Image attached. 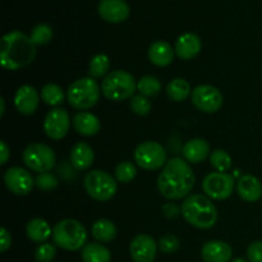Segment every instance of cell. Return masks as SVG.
I'll return each mask as SVG.
<instances>
[{
  "label": "cell",
  "mask_w": 262,
  "mask_h": 262,
  "mask_svg": "<svg viewBox=\"0 0 262 262\" xmlns=\"http://www.w3.org/2000/svg\"><path fill=\"white\" fill-rule=\"evenodd\" d=\"M232 262H248V261L246 260V258H242V257H237V258H234V260H233Z\"/></svg>",
  "instance_id": "cell-43"
},
{
  "label": "cell",
  "mask_w": 262,
  "mask_h": 262,
  "mask_svg": "<svg viewBox=\"0 0 262 262\" xmlns=\"http://www.w3.org/2000/svg\"><path fill=\"white\" fill-rule=\"evenodd\" d=\"M148 60L156 67H168L174 60V50L166 41L159 40L150 45L147 51Z\"/></svg>",
  "instance_id": "cell-21"
},
{
  "label": "cell",
  "mask_w": 262,
  "mask_h": 262,
  "mask_svg": "<svg viewBox=\"0 0 262 262\" xmlns=\"http://www.w3.org/2000/svg\"><path fill=\"white\" fill-rule=\"evenodd\" d=\"M210 163L216 171L225 173L232 166V158L225 150H215L210 155Z\"/></svg>",
  "instance_id": "cell-33"
},
{
  "label": "cell",
  "mask_w": 262,
  "mask_h": 262,
  "mask_svg": "<svg viewBox=\"0 0 262 262\" xmlns=\"http://www.w3.org/2000/svg\"><path fill=\"white\" fill-rule=\"evenodd\" d=\"M135 161L145 170H158L166 164V151L161 143L156 141H146L136 147Z\"/></svg>",
  "instance_id": "cell-9"
},
{
  "label": "cell",
  "mask_w": 262,
  "mask_h": 262,
  "mask_svg": "<svg viewBox=\"0 0 262 262\" xmlns=\"http://www.w3.org/2000/svg\"><path fill=\"white\" fill-rule=\"evenodd\" d=\"M196 182L188 161L173 158L164 165L158 177V189L165 199L181 200L192 191Z\"/></svg>",
  "instance_id": "cell-1"
},
{
  "label": "cell",
  "mask_w": 262,
  "mask_h": 262,
  "mask_svg": "<svg viewBox=\"0 0 262 262\" xmlns=\"http://www.w3.org/2000/svg\"><path fill=\"white\" fill-rule=\"evenodd\" d=\"M81 257L83 262H110L112 253L101 243H89L82 248Z\"/></svg>",
  "instance_id": "cell-26"
},
{
  "label": "cell",
  "mask_w": 262,
  "mask_h": 262,
  "mask_svg": "<svg viewBox=\"0 0 262 262\" xmlns=\"http://www.w3.org/2000/svg\"><path fill=\"white\" fill-rule=\"evenodd\" d=\"M94 148L86 142H78L71 151V163L77 170H87L94 164Z\"/></svg>",
  "instance_id": "cell-22"
},
{
  "label": "cell",
  "mask_w": 262,
  "mask_h": 262,
  "mask_svg": "<svg viewBox=\"0 0 262 262\" xmlns=\"http://www.w3.org/2000/svg\"><path fill=\"white\" fill-rule=\"evenodd\" d=\"M192 94L191 86L183 78H174L166 84V95L176 102H182Z\"/></svg>",
  "instance_id": "cell-27"
},
{
  "label": "cell",
  "mask_w": 262,
  "mask_h": 262,
  "mask_svg": "<svg viewBox=\"0 0 262 262\" xmlns=\"http://www.w3.org/2000/svg\"><path fill=\"white\" fill-rule=\"evenodd\" d=\"M158 247L163 253L170 255V253H174L179 248V241L178 238L173 234L164 235V237L159 241Z\"/></svg>",
  "instance_id": "cell-37"
},
{
  "label": "cell",
  "mask_w": 262,
  "mask_h": 262,
  "mask_svg": "<svg viewBox=\"0 0 262 262\" xmlns=\"http://www.w3.org/2000/svg\"><path fill=\"white\" fill-rule=\"evenodd\" d=\"M99 15L109 23H120L129 17V5L125 0H101L97 7Z\"/></svg>",
  "instance_id": "cell-15"
},
{
  "label": "cell",
  "mask_w": 262,
  "mask_h": 262,
  "mask_svg": "<svg viewBox=\"0 0 262 262\" xmlns=\"http://www.w3.org/2000/svg\"><path fill=\"white\" fill-rule=\"evenodd\" d=\"M58 179L54 174H51L50 171H46V173H40L36 177L35 186L37 187L41 191H51V189L56 188L58 186Z\"/></svg>",
  "instance_id": "cell-36"
},
{
  "label": "cell",
  "mask_w": 262,
  "mask_h": 262,
  "mask_svg": "<svg viewBox=\"0 0 262 262\" xmlns=\"http://www.w3.org/2000/svg\"><path fill=\"white\" fill-rule=\"evenodd\" d=\"M161 210H163L164 215H165L168 219H176V217H178L179 215L182 214V210L174 204L164 205V206L161 207Z\"/></svg>",
  "instance_id": "cell-39"
},
{
  "label": "cell",
  "mask_w": 262,
  "mask_h": 262,
  "mask_svg": "<svg viewBox=\"0 0 262 262\" xmlns=\"http://www.w3.org/2000/svg\"><path fill=\"white\" fill-rule=\"evenodd\" d=\"M158 252L155 239L148 234H138L129 245L130 257L135 262H154Z\"/></svg>",
  "instance_id": "cell-14"
},
{
  "label": "cell",
  "mask_w": 262,
  "mask_h": 262,
  "mask_svg": "<svg viewBox=\"0 0 262 262\" xmlns=\"http://www.w3.org/2000/svg\"><path fill=\"white\" fill-rule=\"evenodd\" d=\"M40 104V94L31 84L19 87L14 95V105L20 114L32 115Z\"/></svg>",
  "instance_id": "cell-16"
},
{
  "label": "cell",
  "mask_w": 262,
  "mask_h": 262,
  "mask_svg": "<svg viewBox=\"0 0 262 262\" xmlns=\"http://www.w3.org/2000/svg\"><path fill=\"white\" fill-rule=\"evenodd\" d=\"M0 145H2V163L0 164H2V165H4L10 156V148L8 147V145L4 142V141H2V143H0Z\"/></svg>",
  "instance_id": "cell-41"
},
{
  "label": "cell",
  "mask_w": 262,
  "mask_h": 262,
  "mask_svg": "<svg viewBox=\"0 0 262 262\" xmlns=\"http://www.w3.org/2000/svg\"><path fill=\"white\" fill-rule=\"evenodd\" d=\"M101 96V86L95 78L86 77L74 81L67 91V100L74 109L87 110L94 107Z\"/></svg>",
  "instance_id": "cell-4"
},
{
  "label": "cell",
  "mask_w": 262,
  "mask_h": 262,
  "mask_svg": "<svg viewBox=\"0 0 262 262\" xmlns=\"http://www.w3.org/2000/svg\"><path fill=\"white\" fill-rule=\"evenodd\" d=\"M26 234H27L28 239H31L32 242L45 243L53 235V230L46 220L41 219V217H35L26 225Z\"/></svg>",
  "instance_id": "cell-24"
},
{
  "label": "cell",
  "mask_w": 262,
  "mask_h": 262,
  "mask_svg": "<svg viewBox=\"0 0 262 262\" xmlns=\"http://www.w3.org/2000/svg\"><path fill=\"white\" fill-rule=\"evenodd\" d=\"M83 186L87 194L94 200L105 202L112 200L117 193V181L104 170H92L84 176Z\"/></svg>",
  "instance_id": "cell-7"
},
{
  "label": "cell",
  "mask_w": 262,
  "mask_h": 262,
  "mask_svg": "<svg viewBox=\"0 0 262 262\" xmlns=\"http://www.w3.org/2000/svg\"><path fill=\"white\" fill-rule=\"evenodd\" d=\"M4 183L7 188L17 196H26L31 193L35 186L32 176L20 166H12L5 171Z\"/></svg>",
  "instance_id": "cell-13"
},
{
  "label": "cell",
  "mask_w": 262,
  "mask_h": 262,
  "mask_svg": "<svg viewBox=\"0 0 262 262\" xmlns=\"http://www.w3.org/2000/svg\"><path fill=\"white\" fill-rule=\"evenodd\" d=\"M247 257L250 262H262V242L257 241L248 246Z\"/></svg>",
  "instance_id": "cell-38"
},
{
  "label": "cell",
  "mask_w": 262,
  "mask_h": 262,
  "mask_svg": "<svg viewBox=\"0 0 262 262\" xmlns=\"http://www.w3.org/2000/svg\"><path fill=\"white\" fill-rule=\"evenodd\" d=\"M71 128V117L63 107H55L46 114L43 120V130L51 140H61Z\"/></svg>",
  "instance_id": "cell-12"
},
{
  "label": "cell",
  "mask_w": 262,
  "mask_h": 262,
  "mask_svg": "<svg viewBox=\"0 0 262 262\" xmlns=\"http://www.w3.org/2000/svg\"><path fill=\"white\" fill-rule=\"evenodd\" d=\"M117 227L109 219H99L92 225V235L100 243H109L117 237Z\"/></svg>",
  "instance_id": "cell-25"
},
{
  "label": "cell",
  "mask_w": 262,
  "mask_h": 262,
  "mask_svg": "<svg viewBox=\"0 0 262 262\" xmlns=\"http://www.w3.org/2000/svg\"><path fill=\"white\" fill-rule=\"evenodd\" d=\"M136 174H137V169L135 164L130 161H120L115 168V178L120 183H129L136 178Z\"/></svg>",
  "instance_id": "cell-31"
},
{
  "label": "cell",
  "mask_w": 262,
  "mask_h": 262,
  "mask_svg": "<svg viewBox=\"0 0 262 262\" xmlns=\"http://www.w3.org/2000/svg\"><path fill=\"white\" fill-rule=\"evenodd\" d=\"M12 245V237H10V233L8 232L5 228H2V245H0V251L5 252L8 248Z\"/></svg>",
  "instance_id": "cell-40"
},
{
  "label": "cell",
  "mask_w": 262,
  "mask_h": 262,
  "mask_svg": "<svg viewBox=\"0 0 262 262\" xmlns=\"http://www.w3.org/2000/svg\"><path fill=\"white\" fill-rule=\"evenodd\" d=\"M210 145L204 138H192L184 145V160L192 164H200L209 156Z\"/></svg>",
  "instance_id": "cell-23"
},
{
  "label": "cell",
  "mask_w": 262,
  "mask_h": 262,
  "mask_svg": "<svg viewBox=\"0 0 262 262\" xmlns=\"http://www.w3.org/2000/svg\"><path fill=\"white\" fill-rule=\"evenodd\" d=\"M53 241L58 247L66 251H78L86 246V228L79 222L66 219L53 228Z\"/></svg>",
  "instance_id": "cell-5"
},
{
  "label": "cell",
  "mask_w": 262,
  "mask_h": 262,
  "mask_svg": "<svg viewBox=\"0 0 262 262\" xmlns=\"http://www.w3.org/2000/svg\"><path fill=\"white\" fill-rule=\"evenodd\" d=\"M237 193L243 201L256 202L262 196V184L256 177L246 174L237 182Z\"/></svg>",
  "instance_id": "cell-20"
},
{
  "label": "cell",
  "mask_w": 262,
  "mask_h": 262,
  "mask_svg": "<svg viewBox=\"0 0 262 262\" xmlns=\"http://www.w3.org/2000/svg\"><path fill=\"white\" fill-rule=\"evenodd\" d=\"M191 96L194 107L207 114L219 112L224 101L222 92L211 84H200L194 87V90H192Z\"/></svg>",
  "instance_id": "cell-11"
},
{
  "label": "cell",
  "mask_w": 262,
  "mask_h": 262,
  "mask_svg": "<svg viewBox=\"0 0 262 262\" xmlns=\"http://www.w3.org/2000/svg\"><path fill=\"white\" fill-rule=\"evenodd\" d=\"M129 105H130V109H132V112L135 113V114L141 115V117H143V115H147L148 113L151 112V109H152V104H151L150 99L146 96H143V95H141V94L135 95V96L130 99Z\"/></svg>",
  "instance_id": "cell-34"
},
{
  "label": "cell",
  "mask_w": 262,
  "mask_h": 262,
  "mask_svg": "<svg viewBox=\"0 0 262 262\" xmlns=\"http://www.w3.org/2000/svg\"><path fill=\"white\" fill-rule=\"evenodd\" d=\"M182 216L197 229H210L217 222V209L204 194H192L182 204Z\"/></svg>",
  "instance_id": "cell-3"
},
{
  "label": "cell",
  "mask_w": 262,
  "mask_h": 262,
  "mask_svg": "<svg viewBox=\"0 0 262 262\" xmlns=\"http://www.w3.org/2000/svg\"><path fill=\"white\" fill-rule=\"evenodd\" d=\"M72 124H73L74 130L77 133L86 136V137L97 135L101 129V123H100L99 118L87 112L76 113L73 120H72Z\"/></svg>",
  "instance_id": "cell-19"
},
{
  "label": "cell",
  "mask_w": 262,
  "mask_h": 262,
  "mask_svg": "<svg viewBox=\"0 0 262 262\" xmlns=\"http://www.w3.org/2000/svg\"><path fill=\"white\" fill-rule=\"evenodd\" d=\"M41 100L50 106H59L64 101V92L58 84L48 83L41 90Z\"/></svg>",
  "instance_id": "cell-28"
},
{
  "label": "cell",
  "mask_w": 262,
  "mask_h": 262,
  "mask_svg": "<svg viewBox=\"0 0 262 262\" xmlns=\"http://www.w3.org/2000/svg\"><path fill=\"white\" fill-rule=\"evenodd\" d=\"M35 56L36 45L25 33L12 31L3 36L0 42V61L3 68L18 71L32 63Z\"/></svg>",
  "instance_id": "cell-2"
},
{
  "label": "cell",
  "mask_w": 262,
  "mask_h": 262,
  "mask_svg": "<svg viewBox=\"0 0 262 262\" xmlns=\"http://www.w3.org/2000/svg\"><path fill=\"white\" fill-rule=\"evenodd\" d=\"M137 89L136 79L129 72L113 71L107 74L101 83V92L107 100L112 101H123L132 99Z\"/></svg>",
  "instance_id": "cell-6"
},
{
  "label": "cell",
  "mask_w": 262,
  "mask_h": 262,
  "mask_svg": "<svg viewBox=\"0 0 262 262\" xmlns=\"http://www.w3.org/2000/svg\"><path fill=\"white\" fill-rule=\"evenodd\" d=\"M55 256L56 248L51 243H41L35 251V258L37 262H51Z\"/></svg>",
  "instance_id": "cell-35"
},
{
  "label": "cell",
  "mask_w": 262,
  "mask_h": 262,
  "mask_svg": "<svg viewBox=\"0 0 262 262\" xmlns=\"http://www.w3.org/2000/svg\"><path fill=\"white\" fill-rule=\"evenodd\" d=\"M202 49L201 38L196 35V33L187 32L179 36L178 40L176 42V50L177 56L182 60H191V59L196 58L200 54Z\"/></svg>",
  "instance_id": "cell-17"
},
{
  "label": "cell",
  "mask_w": 262,
  "mask_h": 262,
  "mask_svg": "<svg viewBox=\"0 0 262 262\" xmlns=\"http://www.w3.org/2000/svg\"><path fill=\"white\" fill-rule=\"evenodd\" d=\"M110 69V59L105 54H97L90 61L89 73L92 78H102L106 77Z\"/></svg>",
  "instance_id": "cell-29"
},
{
  "label": "cell",
  "mask_w": 262,
  "mask_h": 262,
  "mask_svg": "<svg viewBox=\"0 0 262 262\" xmlns=\"http://www.w3.org/2000/svg\"><path fill=\"white\" fill-rule=\"evenodd\" d=\"M30 37L36 46L46 45L53 38V28L49 25H46V23H40V25H37L33 28Z\"/></svg>",
  "instance_id": "cell-32"
},
{
  "label": "cell",
  "mask_w": 262,
  "mask_h": 262,
  "mask_svg": "<svg viewBox=\"0 0 262 262\" xmlns=\"http://www.w3.org/2000/svg\"><path fill=\"white\" fill-rule=\"evenodd\" d=\"M232 256V247L223 241H209L201 250V257L205 262H229Z\"/></svg>",
  "instance_id": "cell-18"
},
{
  "label": "cell",
  "mask_w": 262,
  "mask_h": 262,
  "mask_svg": "<svg viewBox=\"0 0 262 262\" xmlns=\"http://www.w3.org/2000/svg\"><path fill=\"white\" fill-rule=\"evenodd\" d=\"M23 163L28 169L40 173L50 171L55 165V152L48 145L33 142L23 151Z\"/></svg>",
  "instance_id": "cell-8"
},
{
  "label": "cell",
  "mask_w": 262,
  "mask_h": 262,
  "mask_svg": "<svg viewBox=\"0 0 262 262\" xmlns=\"http://www.w3.org/2000/svg\"><path fill=\"white\" fill-rule=\"evenodd\" d=\"M235 182L233 176L222 171L209 173L202 181V189L207 197L216 201H223L232 196Z\"/></svg>",
  "instance_id": "cell-10"
},
{
  "label": "cell",
  "mask_w": 262,
  "mask_h": 262,
  "mask_svg": "<svg viewBox=\"0 0 262 262\" xmlns=\"http://www.w3.org/2000/svg\"><path fill=\"white\" fill-rule=\"evenodd\" d=\"M161 89H163L161 82L154 76H143L137 82V90L140 91L141 95L146 97L158 96L160 94Z\"/></svg>",
  "instance_id": "cell-30"
},
{
  "label": "cell",
  "mask_w": 262,
  "mask_h": 262,
  "mask_svg": "<svg viewBox=\"0 0 262 262\" xmlns=\"http://www.w3.org/2000/svg\"><path fill=\"white\" fill-rule=\"evenodd\" d=\"M0 105H2V110H0V117H3V115H4V112H5V101H4V99H0Z\"/></svg>",
  "instance_id": "cell-42"
}]
</instances>
